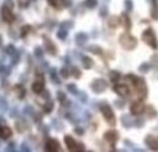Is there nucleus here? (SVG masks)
Segmentation results:
<instances>
[{"instance_id":"11","label":"nucleus","mask_w":158,"mask_h":152,"mask_svg":"<svg viewBox=\"0 0 158 152\" xmlns=\"http://www.w3.org/2000/svg\"><path fill=\"white\" fill-rule=\"evenodd\" d=\"M104 138L106 141H109V142H116L118 141V133L116 131H114V130H112V131H106L105 133V135H104Z\"/></svg>"},{"instance_id":"14","label":"nucleus","mask_w":158,"mask_h":152,"mask_svg":"<svg viewBox=\"0 0 158 152\" xmlns=\"http://www.w3.org/2000/svg\"><path fill=\"white\" fill-rule=\"evenodd\" d=\"M49 3L52 4L53 7H59L60 6V0H48Z\"/></svg>"},{"instance_id":"6","label":"nucleus","mask_w":158,"mask_h":152,"mask_svg":"<svg viewBox=\"0 0 158 152\" xmlns=\"http://www.w3.org/2000/svg\"><path fill=\"white\" fill-rule=\"evenodd\" d=\"M144 105H143V102H140V101H137V102H134V103H131V106H130V112H131V114H141L144 112Z\"/></svg>"},{"instance_id":"4","label":"nucleus","mask_w":158,"mask_h":152,"mask_svg":"<svg viewBox=\"0 0 158 152\" xmlns=\"http://www.w3.org/2000/svg\"><path fill=\"white\" fill-rule=\"evenodd\" d=\"M101 113H102L104 119L106 120L108 123H112V124L115 123V114H114L112 109H110L108 105H102V106H101Z\"/></svg>"},{"instance_id":"1","label":"nucleus","mask_w":158,"mask_h":152,"mask_svg":"<svg viewBox=\"0 0 158 152\" xmlns=\"http://www.w3.org/2000/svg\"><path fill=\"white\" fill-rule=\"evenodd\" d=\"M120 45L125 49H127V50H131V49L136 48V38L131 36L130 34H123L120 36Z\"/></svg>"},{"instance_id":"13","label":"nucleus","mask_w":158,"mask_h":152,"mask_svg":"<svg viewBox=\"0 0 158 152\" xmlns=\"http://www.w3.org/2000/svg\"><path fill=\"white\" fill-rule=\"evenodd\" d=\"M46 149H48V151H59L60 146L56 140H49L48 142H46Z\"/></svg>"},{"instance_id":"15","label":"nucleus","mask_w":158,"mask_h":152,"mask_svg":"<svg viewBox=\"0 0 158 152\" xmlns=\"http://www.w3.org/2000/svg\"><path fill=\"white\" fill-rule=\"evenodd\" d=\"M84 63H85V67H91V66H93V62H91V60H88V59H84Z\"/></svg>"},{"instance_id":"10","label":"nucleus","mask_w":158,"mask_h":152,"mask_svg":"<svg viewBox=\"0 0 158 152\" xmlns=\"http://www.w3.org/2000/svg\"><path fill=\"white\" fill-rule=\"evenodd\" d=\"M10 137H11V128L6 127V126H0V138L7 140Z\"/></svg>"},{"instance_id":"2","label":"nucleus","mask_w":158,"mask_h":152,"mask_svg":"<svg viewBox=\"0 0 158 152\" xmlns=\"http://www.w3.org/2000/svg\"><path fill=\"white\" fill-rule=\"evenodd\" d=\"M129 78H130V80L133 81L134 86H136V91H137V94H139V96H140V98H143V96L147 94L146 84H144V81L141 80V78H139V77H133L131 74L129 75Z\"/></svg>"},{"instance_id":"5","label":"nucleus","mask_w":158,"mask_h":152,"mask_svg":"<svg viewBox=\"0 0 158 152\" xmlns=\"http://www.w3.org/2000/svg\"><path fill=\"white\" fill-rule=\"evenodd\" d=\"M2 18H3L4 22H13L14 21V14H13L11 9H9L7 6H3L2 7Z\"/></svg>"},{"instance_id":"7","label":"nucleus","mask_w":158,"mask_h":152,"mask_svg":"<svg viewBox=\"0 0 158 152\" xmlns=\"http://www.w3.org/2000/svg\"><path fill=\"white\" fill-rule=\"evenodd\" d=\"M44 85H45V81H44V78L39 75V77L32 82V91L35 94H41L42 91H44Z\"/></svg>"},{"instance_id":"8","label":"nucleus","mask_w":158,"mask_h":152,"mask_svg":"<svg viewBox=\"0 0 158 152\" xmlns=\"http://www.w3.org/2000/svg\"><path fill=\"white\" fill-rule=\"evenodd\" d=\"M114 90H115V92H116L118 95H120V96H129V94H130L129 86L127 85H122V84H116Z\"/></svg>"},{"instance_id":"3","label":"nucleus","mask_w":158,"mask_h":152,"mask_svg":"<svg viewBox=\"0 0 158 152\" xmlns=\"http://www.w3.org/2000/svg\"><path fill=\"white\" fill-rule=\"evenodd\" d=\"M143 39H144V42H146L147 45L150 46V48H152V49H155L157 48V36H155V34H154V31L152 30H146L143 32Z\"/></svg>"},{"instance_id":"12","label":"nucleus","mask_w":158,"mask_h":152,"mask_svg":"<svg viewBox=\"0 0 158 152\" xmlns=\"http://www.w3.org/2000/svg\"><path fill=\"white\" fill-rule=\"evenodd\" d=\"M147 144L151 149H157L158 151V137H154V135H150L147 137Z\"/></svg>"},{"instance_id":"9","label":"nucleus","mask_w":158,"mask_h":152,"mask_svg":"<svg viewBox=\"0 0 158 152\" xmlns=\"http://www.w3.org/2000/svg\"><path fill=\"white\" fill-rule=\"evenodd\" d=\"M64 141H66V146H67V149H69V151H77V149H78L77 144H76V141L73 140L72 137H67V135H66Z\"/></svg>"}]
</instances>
